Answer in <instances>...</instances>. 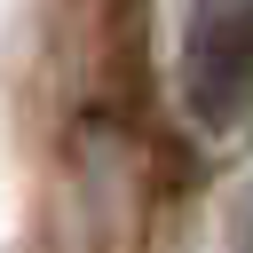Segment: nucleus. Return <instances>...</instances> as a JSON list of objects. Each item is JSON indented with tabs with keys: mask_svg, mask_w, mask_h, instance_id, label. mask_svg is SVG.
I'll return each instance as SVG.
<instances>
[{
	"mask_svg": "<svg viewBox=\"0 0 253 253\" xmlns=\"http://www.w3.org/2000/svg\"><path fill=\"white\" fill-rule=\"evenodd\" d=\"M182 103L206 126L253 111V0H190L182 16Z\"/></svg>",
	"mask_w": 253,
	"mask_h": 253,
	"instance_id": "nucleus-1",
	"label": "nucleus"
}]
</instances>
